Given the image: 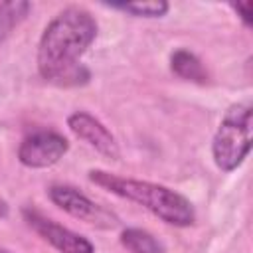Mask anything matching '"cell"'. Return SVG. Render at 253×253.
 <instances>
[{"mask_svg":"<svg viewBox=\"0 0 253 253\" xmlns=\"http://www.w3.org/2000/svg\"><path fill=\"white\" fill-rule=\"evenodd\" d=\"M97 38L95 18L77 6L61 10L43 30L38 43V71L45 81L59 85H79L89 79V71L79 65V57Z\"/></svg>","mask_w":253,"mask_h":253,"instance_id":"6da1fadb","label":"cell"},{"mask_svg":"<svg viewBox=\"0 0 253 253\" xmlns=\"http://www.w3.org/2000/svg\"><path fill=\"white\" fill-rule=\"evenodd\" d=\"M89 180L107 192L125 198L128 202H134L154 213L158 219H162L168 225L174 227H188L196 219V211L192 202L182 196L180 192L166 188L162 184L146 182V180H132L123 178L117 174H111L107 170H89Z\"/></svg>","mask_w":253,"mask_h":253,"instance_id":"7a4b0ae2","label":"cell"},{"mask_svg":"<svg viewBox=\"0 0 253 253\" xmlns=\"http://www.w3.org/2000/svg\"><path fill=\"white\" fill-rule=\"evenodd\" d=\"M251 150V107L231 105L211 140V156L221 172H233Z\"/></svg>","mask_w":253,"mask_h":253,"instance_id":"3957f363","label":"cell"},{"mask_svg":"<svg viewBox=\"0 0 253 253\" xmlns=\"http://www.w3.org/2000/svg\"><path fill=\"white\" fill-rule=\"evenodd\" d=\"M47 196L65 213H69L75 219H81V221H85L89 225H95L99 229H115L121 223L119 217L111 210L95 204L85 194H81L77 188L55 184V186H51L47 190Z\"/></svg>","mask_w":253,"mask_h":253,"instance_id":"277c9868","label":"cell"},{"mask_svg":"<svg viewBox=\"0 0 253 253\" xmlns=\"http://www.w3.org/2000/svg\"><path fill=\"white\" fill-rule=\"evenodd\" d=\"M69 150L65 136L53 130H38L26 136L18 148V160L28 168H49Z\"/></svg>","mask_w":253,"mask_h":253,"instance_id":"5b68a950","label":"cell"},{"mask_svg":"<svg viewBox=\"0 0 253 253\" xmlns=\"http://www.w3.org/2000/svg\"><path fill=\"white\" fill-rule=\"evenodd\" d=\"M22 213H24L26 223L40 237H43L51 247H55L59 253H95V247L87 237L55 223L53 219L42 215L40 211L26 208Z\"/></svg>","mask_w":253,"mask_h":253,"instance_id":"8992f818","label":"cell"},{"mask_svg":"<svg viewBox=\"0 0 253 253\" xmlns=\"http://www.w3.org/2000/svg\"><path fill=\"white\" fill-rule=\"evenodd\" d=\"M67 126L71 128V132L85 140L89 146H93L99 154H103L109 160H119L121 150L117 144V138L113 136V132L93 115L85 113V111H75L67 117Z\"/></svg>","mask_w":253,"mask_h":253,"instance_id":"52a82bcc","label":"cell"},{"mask_svg":"<svg viewBox=\"0 0 253 253\" xmlns=\"http://www.w3.org/2000/svg\"><path fill=\"white\" fill-rule=\"evenodd\" d=\"M170 69L186 81H194V83H206L208 81V71L202 65V61L198 59V55H194L192 51H188L184 47H180L172 53Z\"/></svg>","mask_w":253,"mask_h":253,"instance_id":"ba28073f","label":"cell"},{"mask_svg":"<svg viewBox=\"0 0 253 253\" xmlns=\"http://www.w3.org/2000/svg\"><path fill=\"white\" fill-rule=\"evenodd\" d=\"M121 245L128 253H164L162 243L146 229L126 227L121 233Z\"/></svg>","mask_w":253,"mask_h":253,"instance_id":"9c48e42d","label":"cell"},{"mask_svg":"<svg viewBox=\"0 0 253 253\" xmlns=\"http://www.w3.org/2000/svg\"><path fill=\"white\" fill-rule=\"evenodd\" d=\"M32 4L24 2V0H16V2H2L0 4V43L12 34V30L26 20V16L30 14Z\"/></svg>","mask_w":253,"mask_h":253,"instance_id":"30bf717a","label":"cell"},{"mask_svg":"<svg viewBox=\"0 0 253 253\" xmlns=\"http://www.w3.org/2000/svg\"><path fill=\"white\" fill-rule=\"evenodd\" d=\"M113 10H123L134 18H162L168 14L170 4L164 0L158 2H121V4H105Z\"/></svg>","mask_w":253,"mask_h":253,"instance_id":"8fae6325","label":"cell"},{"mask_svg":"<svg viewBox=\"0 0 253 253\" xmlns=\"http://www.w3.org/2000/svg\"><path fill=\"white\" fill-rule=\"evenodd\" d=\"M233 8L239 14V18L243 20V24L251 26V2H237V4H233Z\"/></svg>","mask_w":253,"mask_h":253,"instance_id":"7c38bea8","label":"cell"},{"mask_svg":"<svg viewBox=\"0 0 253 253\" xmlns=\"http://www.w3.org/2000/svg\"><path fill=\"white\" fill-rule=\"evenodd\" d=\"M8 213V208H6V204L0 200V215H6Z\"/></svg>","mask_w":253,"mask_h":253,"instance_id":"4fadbf2b","label":"cell"},{"mask_svg":"<svg viewBox=\"0 0 253 253\" xmlns=\"http://www.w3.org/2000/svg\"><path fill=\"white\" fill-rule=\"evenodd\" d=\"M0 253H10V251H4V249H0Z\"/></svg>","mask_w":253,"mask_h":253,"instance_id":"5bb4252c","label":"cell"}]
</instances>
